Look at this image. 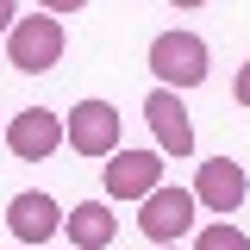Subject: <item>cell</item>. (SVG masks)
I'll list each match as a JSON object with an SVG mask.
<instances>
[{
    "label": "cell",
    "mask_w": 250,
    "mask_h": 250,
    "mask_svg": "<svg viewBox=\"0 0 250 250\" xmlns=\"http://www.w3.org/2000/svg\"><path fill=\"white\" fill-rule=\"evenodd\" d=\"M62 25H57V13H25V19H13V31H6V62L19 69V75H44V69H57L62 62Z\"/></svg>",
    "instance_id": "1"
},
{
    "label": "cell",
    "mask_w": 250,
    "mask_h": 250,
    "mask_svg": "<svg viewBox=\"0 0 250 250\" xmlns=\"http://www.w3.org/2000/svg\"><path fill=\"white\" fill-rule=\"evenodd\" d=\"M194 188H169L156 182L144 200H138V231L150 238V244H182V231H194Z\"/></svg>",
    "instance_id": "2"
},
{
    "label": "cell",
    "mask_w": 250,
    "mask_h": 250,
    "mask_svg": "<svg viewBox=\"0 0 250 250\" xmlns=\"http://www.w3.org/2000/svg\"><path fill=\"white\" fill-rule=\"evenodd\" d=\"M150 75L163 82V88H200L207 82V44L194 38V31H163V38H150Z\"/></svg>",
    "instance_id": "3"
},
{
    "label": "cell",
    "mask_w": 250,
    "mask_h": 250,
    "mask_svg": "<svg viewBox=\"0 0 250 250\" xmlns=\"http://www.w3.org/2000/svg\"><path fill=\"white\" fill-rule=\"evenodd\" d=\"M119 106L113 100H75V113L62 119V138L75 144V156H113L119 150Z\"/></svg>",
    "instance_id": "4"
},
{
    "label": "cell",
    "mask_w": 250,
    "mask_h": 250,
    "mask_svg": "<svg viewBox=\"0 0 250 250\" xmlns=\"http://www.w3.org/2000/svg\"><path fill=\"white\" fill-rule=\"evenodd\" d=\"M144 125L156 131L163 156H194V119H188V106H182L175 88H150L144 94Z\"/></svg>",
    "instance_id": "5"
},
{
    "label": "cell",
    "mask_w": 250,
    "mask_h": 250,
    "mask_svg": "<svg viewBox=\"0 0 250 250\" xmlns=\"http://www.w3.org/2000/svg\"><path fill=\"white\" fill-rule=\"evenodd\" d=\"M100 182H106V200H144L163 182V150H113Z\"/></svg>",
    "instance_id": "6"
},
{
    "label": "cell",
    "mask_w": 250,
    "mask_h": 250,
    "mask_svg": "<svg viewBox=\"0 0 250 250\" xmlns=\"http://www.w3.org/2000/svg\"><path fill=\"white\" fill-rule=\"evenodd\" d=\"M6 144H13L19 163H44V156H57L69 138H62V119L50 106H25L19 119H6Z\"/></svg>",
    "instance_id": "7"
},
{
    "label": "cell",
    "mask_w": 250,
    "mask_h": 250,
    "mask_svg": "<svg viewBox=\"0 0 250 250\" xmlns=\"http://www.w3.org/2000/svg\"><path fill=\"white\" fill-rule=\"evenodd\" d=\"M244 194H250V175L231 163V156H207L200 163V175H194V200L207 207V213H238L244 207Z\"/></svg>",
    "instance_id": "8"
},
{
    "label": "cell",
    "mask_w": 250,
    "mask_h": 250,
    "mask_svg": "<svg viewBox=\"0 0 250 250\" xmlns=\"http://www.w3.org/2000/svg\"><path fill=\"white\" fill-rule=\"evenodd\" d=\"M6 231H13L19 244H44L50 231H62V207L44 194V188H31V194H13V207H6Z\"/></svg>",
    "instance_id": "9"
},
{
    "label": "cell",
    "mask_w": 250,
    "mask_h": 250,
    "mask_svg": "<svg viewBox=\"0 0 250 250\" xmlns=\"http://www.w3.org/2000/svg\"><path fill=\"white\" fill-rule=\"evenodd\" d=\"M62 231H69L75 250H106L119 238V219H113L106 200H75V213H62Z\"/></svg>",
    "instance_id": "10"
},
{
    "label": "cell",
    "mask_w": 250,
    "mask_h": 250,
    "mask_svg": "<svg viewBox=\"0 0 250 250\" xmlns=\"http://www.w3.org/2000/svg\"><path fill=\"white\" fill-rule=\"evenodd\" d=\"M194 250H250V238L238 231V225H200V238H194Z\"/></svg>",
    "instance_id": "11"
},
{
    "label": "cell",
    "mask_w": 250,
    "mask_h": 250,
    "mask_svg": "<svg viewBox=\"0 0 250 250\" xmlns=\"http://www.w3.org/2000/svg\"><path fill=\"white\" fill-rule=\"evenodd\" d=\"M231 94H238V106H250V57H244V69H238V82H231Z\"/></svg>",
    "instance_id": "12"
},
{
    "label": "cell",
    "mask_w": 250,
    "mask_h": 250,
    "mask_svg": "<svg viewBox=\"0 0 250 250\" xmlns=\"http://www.w3.org/2000/svg\"><path fill=\"white\" fill-rule=\"evenodd\" d=\"M38 6H44V13H57V19H62V13H82L88 0H38Z\"/></svg>",
    "instance_id": "13"
},
{
    "label": "cell",
    "mask_w": 250,
    "mask_h": 250,
    "mask_svg": "<svg viewBox=\"0 0 250 250\" xmlns=\"http://www.w3.org/2000/svg\"><path fill=\"white\" fill-rule=\"evenodd\" d=\"M13 19H19V0H0V38L13 31Z\"/></svg>",
    "instance_id": "14"
},
{
    "label": "cell",
    "mask_w": 250,
    "mask_h": 250,
    "mask_svg": "<svg viewBox=\"0 0 250 250\" xmlns=\"http://www.w3.org/2000/svg\"><path fill=\"white\" fill-rule=\"evenodd\" d=\"M169 6H182V13H194V6H207V0H169Z\"/></svg>",
    "instance_id": "15"
},
{
    "label": "cell",
    "mask_w": 250,
    "mask_h": 250,
    "mask_svg": "<svg viewBox=\"0 0 250 250\" xmlns=\"http://www.w3.org/2000/svg\"><path fill=\"white\" fill-rule=\"evenodd\" d=\"M156 250H182V244H156Z\"/></svg>",
    "instance_id": "16"
},
{
    "label": "cell",
    "mask_w": 250,
    "mask_h": 250,
    "mask_svg": "<svg viewBox=\"0 0 250 250\" xmlns=\"http://www.w3.org/2000/svg\"><path fill=\"white\" fill-rule=\"evenodd\" d=\"M0 138H6V119H0Z\"/></svg>",
    "instance_id": "17"
},
{
    "label": "cell",
    "mask_w": 250,
    "mask_h": 250,
    "mask_svg": "<svg viewBox=\"0 0 250 250\" xmlns=\"http://www.w3.org/2000/svg\"><path fill=\"white\" fill-rule=\"evenodd\" d=\"M19 250H31V244H19Z\"/></svg>",
    "instance_id": "18"
},
{
    "label": "cell",
    "mask_w": 250,
    "mask_h": 250,
    "mask_svg": "<svg viewBox=\"0 0 250 250\" xmlns=\"http://www.w3.org/2000/svg\"><path fill=\"white\" fill-rule=\"evenodd\" d=\"M69 250H75V244H69Z\"/></svg>",
    "instance_id": "19"
}]
</instances>
